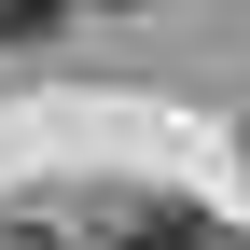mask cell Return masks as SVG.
Listing matches in <instances>:
<instances>
[{
	"label": "cell",
	"instance_id": "cell-1",
	"mask_svg": "<svg viewBox=\"0 0 250 250\" xmlns=\"http://www.w3.org/2000/svg\"><path fill=\"white\" fill-rule=\"evenodd\" d=\"M56 14H70V0H0V42H42Z\"/></svg>",
	"mask_w": 250,
	"mask_h": 250
},
{
	"label": "cell",
	"instance_id": "cell-2",
	"mask_svg": "<svg viewBox=\"0 0 250 250\" xmlns=\"http://www.w3.org/2000/svg\"><path fill=\"white\" fill-rule=\"evenodd\" d=\"M139 250H195V223H139Z\"/></svg>",
	"mask_w": 250,
	"mask_h": 250
}]
</instances>
